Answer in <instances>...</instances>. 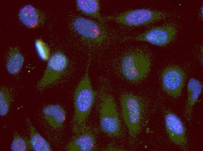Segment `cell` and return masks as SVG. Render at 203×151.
<instances>
[{
    "label": "cell",
    "instance_id": "obj_5",
    "mask_svg": "<svg viewBox=\"0 0 203 151\" xmlns=\"http://www.w3.org/2000/svg\"><path fill=\"white\" fill-rule=\"evenodd\" d=\"M164 16L159 12L146 9H139L125 12L113 18L119 23L136 26L152 23L164 17Z\"/></svg>",
    "mask_w": 203,
    "mask_h": 151
},
{
    "label": "cell",
    "instance_id": "obj_8",
    "mask_svg": "<svg viewBox=\"0 0 203 151\" xmlns=\"http://www.w3.org/2000/svg\"><path fill=\"white\" fill-rule=\"evenodd\" d=\"M175 32V29L171 26L158 27L150 30L135 38L154 45L163 46L171 41Z\"/></svg>",
    "mask_w": 203,
    "mask_h": 151
},
{
    "label": "cell",
    "instance_id": "obj_20",
    "mask_svg": "<svg viewBox=\"0 0 203 151\" xmlns=\"http://www.w3.org/2000/svg\"><path fill=\"white\" fill-rule=\"evenodd\" d=\"M0 115L4 116L6 114L8 110V101L4 94L0 92Z\"/></svg>",
    "mask_w": 203,
    "mask_h": 151
},
{
    "label": "cell",
    "instance_id": "obj_11",
    "mask_svg": "<svg viewBox=\"0 0 203 151\" xmlns=\"http://www.w3.org/2000/svg\"><path fill=\"white\" fill-rule=\"evenodd\" d=\"M45 117L49 124L55 129L61 127L66 119L64 109L57 105H52L45 107L43 110Z\"/></svg>",
    "mask_w": 203,
    "mask_h": 151
},
{
    "label": "cell",
    "instance_id": "obj_19",
    "mask_svg": "<svg viewBox=\"0 0 203 151\" xmlns=\"http://www.w3.org/2000/svg\"><path fill=\"white\" fill-rule=\"evenodd\" d=\"M11 150L14 151H24L26 149V144L22 138L16 137L13 140L11 145Z\"/></svg>",
    "mask_w": 203,
    "mask_h": 151
},
{
    "label": "cell",
    "instance_id": "obj_10",
    "mask_svg": "<svg viewBox=\"0 0 203 151\" xmlns=\"http://www.w3.org/2000/svg\"><path fill=\"white\" fill-rule=\"evenodd\" d=\"M73 26L79 34L88 38L97 39L101 34L98 26L94 21L82 17L77 18L74 21Z\"/></svg>",
    "mask_w": 203,
    "mask_h": 151
},
{
    "label": "cell",
    "instance_id": "obj_9",
    "mask_svg": "<svg viewBox=\"0 0 203 151\" xmlns=\"http://www.w3.org/2000/svg\"><path fill=\"white\" fill-rule=\"evenodd\" d=\"M166 129L171 140L177 144H181L185 141V130L180 119L175 115L169 113L165 118Z\"/></svg>",
    "mask_w": 203,
    "mask_h": 151
},
{
    "label": "cell",
    "instance_id": "obj_15",
    "mask_svg": "<svg viewBox=\"0 0 203 151\" xmlns=\"http://www.w3.org/2000/svg\"><path fill=\"white\" fill-rule=\"evenodd\" d=\"M77 4L82 11L87 14L96 15L98 12L99 6L96 0H78Z\"/></svg>",
    "mask_w": 203,
    "mask_h": 151
},
{
    "label": "cell",
    "instance_id": "obj_18",
    "mask_svg": "<svg viewBox=\"0 0 203 151\" xmlns=\"http://www.w3.org/2000/svg\"><path fill=\"white\" fill-rule=\"evenodd\" d=\"M35 45L40 58L45 61L48 60L50 57V51L45 43L41 40L37 39L35 42Z\"/></svg>",
    "mask_w": 203,
    "mask_h": 151
},
{
    "label": "cell",
    "instance_id": "obj_6",
    "mask_svg": "<svg viewBox=\"0 0 203 151\" xmlns=\"http://www.w3.org/2000/svg\"><path fill=\"white\" fill-rule=\"evenodd\" d=\"M68 64L67 59L63 53L57 52L52 55L48 60L40 85L44 87L57 80L64 71Z\"/></svg>",
    "mask_w": 203,
    "mask_h": 151
},
{
    "label": "cell",
    "instance_id": "obj_1",
    "mask_svg": "<svg viewBox=\"0 0 203 151\" xmlns=\"http://www.w3.org/2000/svg\"><path fill=\"white\" fill-rule=\"evenodd\" d=\"M96 94L90 83L87 70L79 82L74 95V121L77 126L85 123L94 103Z\"/></svg>",
    "mask_w": 203,
    "mask_h": 151
},
{
    "label": "cell",
    "instance_id": "obj_7",
    "mask_svg": "<svg viewBox=\"0 0 203 151\" xmlns=\"http://www.w3.org/2000/svg\"><path fill=\"white\" fill-rule=\"evenodd\" d=\"M185 75L183 71L176 67H170L163 72L162 77L163 88L169 94L174 96L181 94L184 84Z\"/></svg>",
    "mask_w": 203,
    "mask_h": 151
},
{
    "label": "cell",
    "instance_id": "obj_14",
    "mask_svg": "<svg viewBox=\"0 0 203 151\" xmlns=\"http://www.w3.org/2000/svg\"><path fill=\"white\" fill-rule=\"evenodd\" d=\"M188 103L193 106L197 101L202 90V85L200 82L193 78L189 80L187 85Z\"/></svg>",
    "mask_w": 203,
    "mask_h": 151
},
{
    "label": "cell",
    "instance_id": "obj_17",
    "mask_svg": "<svg viewBox=\"0 0 203 151\" xmlns=\"http://www.w3.org/2000/svg\"><path fill=\"white\" fill-rule=\"evenodd\" d=\"M30 143L34 150L36 151H50V146L48 142L38 133L31 136Z\"/></svg>",
    "mask_w": 203,
    "mask_h": 151
},
{
    "label": "cell",
    "instance_id": "obj_3",
    "mask_svg": "<svg viewBox=\"0 0 203 151\" xmlns=\"http://www.w3.org/2000/svg\"><path fill=\"white\" fill-rule=\"evenodd\" d=\"M122 114L129 134L135 136L139 131L142 107L138 98L131 94H124L120 100Z\"/></svg>",
    "mask_w": 203,
    "mask_h": 151
},
{
    "label": "cell",
    "instance_id": "obj_2",
    "mask_svg": "<svg viewBox=\"0 0 203 151\" xmlns=\"http://www.w3.org/2000/svg\"><path fill=\"white\" fill-rule=\"evenodd\" d=\"M150 64L149 59L144 54L131 52L123 59L121 70L127 80L131 82H136L142 80L147 75Z\"/></svg>",
    "mask_w": 203,
    "mask_h": 151
},
{
    "label": "cell",
    "instance_id": "obj_12",
    "mask_svg": "<svg viewBox=\"0 0 203 151\" xmlns=\"http://www.w3.org/2000/svg\"><path fill=\"white\" fill-rule=\"evenodd\" d=\"M95 138L90 132L82 134L75 138L69 144L68 150L69 151H90L95 145Z\"/></svg>",
    "mask_w": 203,
    "mask_h": 151
},
{
    "label": "cell",
    "instance_id": "obj_13",
    "mask_svg": "<svg viewBox=\"0 0 203 151\" xmlns=\"http://www.w3.org/2000/svg\"><path fill=\"white\" fill-rule=\"evenodd\" d=\"M19 17L21 21L29 27L35 26L37 24L38 15L35 8L29 5L23 6L20 9Z\"/></svg>",
    "mask_w": 203,
    "mask_h": 151
},
{
    "label": "cell",
    "instance_id": "obj_4",
    "mask_svg": "<svg viewBox=\"0 0 203 151\" xmlns=\"http://www.w3.org/2000/svg\"><path fill=\"white\" fill-rule=\"evenodd\" d=\"M100 121L102 130L109 136H118L120 123L113 97L106 95L102 98L100 110Z\"/></svg>",
    "mask_w": 203,
    "mask_h": 151
},
{
    "label": "cell",
    "instance_id": "obj_16",
    "mask_svg": "<svg viewBox=\"0 0 203 151\" xmlns=\"http://www.w3.org/2000/svg\"><path fill=\"white\" fill-rule=\"evenodd\" d=\"M24 61L23 56L19 53L13 55L7 64V69L8 72L12 74L16 73L22 67Z\"/></svg>",
    "mask_w": 203,
    "mask_h": 151
}]
</instances>
